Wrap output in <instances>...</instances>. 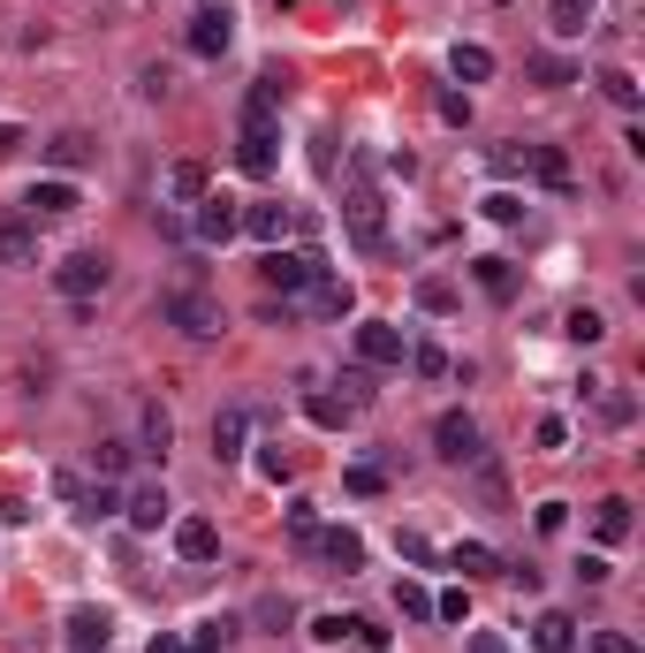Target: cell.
<instances>
[{"label":"cell","mask_w":645,"mask_h":653,"mask_svg":"<svg viewBox=\"0 0 645 653\" xmlns=\"http://www.w3.org/2000/svg\"><path fill=\"white\" fill-rule=\"evenodd\" d=\"M282 92H289L282 76H259L243 92V130H236V167L243 175H274L282 167V122H274L282 115Z\"/></svg>","instance_id":"1"},{"label":"cell","mask_w":645,"mask_h":653,"mask_svg":"<svg viewBox=\"0 0 645 653\" xmlns=\"http://www.w3.org/2000/svg\"><path fill=\"white\" fill-rule=\"evenodd\" d=\"M342 228H349V244H357V251H387V198H380V182H372V161H365V153L349 161V182H342Z\"/></svg>","instance_id":"2"},{"label":"cell","mask_w":645,"mask_h":653,"mask_svg":"<svg viewBox=\"0 0 645 653\" xmlns=\"http://www.w3.org/2000/svg\"><path fill=\"white\" fill-rule=\"evenodd\" d=\"M115 282V266H107V251H69L61 266H53V289L69 297V305H92L99 289Z\"/></svg>","instance_id":"3"},{"label":"cell","mask_w":645,"mask_h":653,"mask_svg":"<svg viewBox=\"0 0 645 653\" xmlns=\"http://www.w3.org/2000/svg\"><path fill=\"white\" fill-rule=\"evenodd\" d=\"M433 456H441V464H479L486 456L479 418H471V411H441V418H433Z\"/></svg>","instance_id":"4"},{"label":"cell","mask_w":645,"mask_h":653,"mask_svg":"<svg viewBox=\"0 0 645 653\" xmlns=\"http://www.w3.org/2000/svg\"><path fill=\"white\" fill-rule=\"evenodd\" d=\"M160 320L182 326L190 342H213V334H220V305H213L205 289H167V297H160Z\"/></svg>","instance_id":"5"},{"label":"cell","mask_w":645,"mask_h":653,"mask_svg":"<svg viewBox=\"0 0 645 653\" xmlns=\"http://www.w3.org/2000/svg\"><path fill=\"white\" fill-rule=\"evenodd\" d=\"M357 365H372V372H395L403 357H410V342H403V326L395 320H357Z\"/></svg>","instance_id":"6"},{"label":"cell","mask_w":645,"mask_h":653,"mask_svg":"<svg viewBox=\"0 0 645 653\" xmlns=\"http://www.w3.org/2000/svg\"><path fill=\"white\" fill-rule=\"evenodd\" d=\"M312 274H320V259H312V251H282V244H274V251L259 259V282H266V289H282V297H304V289H312Z\"/></svg>","instance_id":"7"},{"label":"cell","mask_w":645,"mask_h":653,"mask_svg":"<svg viewBox=\"0 0 645 653\" xmlns=\"http://www.w3.org/2000/svg\"><path fill=\"white\" fill-rule=\"evenodd\" d=\"M190 236L220 251L228 236H243V205H236V198H220V190H205V198H198V221H190Z\"/></svg>","instance_id":"8"},{"label":"cell","mask_w":645,"mask_h":653,"mask_svg":"<svg viewBox=\"0 0 645 653\" xmlns=\"http://www.w3.org/2000/svg\"><path fill=\"white\" fill-rule=\"evenodd\" d=\"M182 38H190V54H198V61H220V54H228V38H236V15H228V8H198Z\"/></svg>","instance_id":"9"},{"label":"cell","mask_w":645,"mask_h":653,"mask_svg":"<svg viewBox=\"0 0 645 653\" xmlns=\"http://www.w3.org/2000/svg\"><path fill=\"white\" fill-rule=\"evenodd\" d=\"M84 198H76V182L69 175H46V182H31V198H23V213L31 221H69Z\"/></svg>","instance_id":"10"},{"label":"cell","mask_w":645,"mask_h":653,"mask_svg":"<svg viewBox=\"0 0 645 653\" xmlns=\"http://www.w3.org/2000/svg\"><path fill=\"white\" fill-rule=\"evenodd\" d=\"M304 312H320V320H349V312H357V289H349V282H342V274H312V289H304Z\"/></svg>","instance_id":"11"},{"label":"cell","mask_w":645,"mask_h":653,"mask_svg":"<svg viewBox=\"0 0 645 653\" xmlns=\"http://www.w3.org/2000/svg\"><path fill=\"white\" fill-rule=\"evenodd\" d=\"M0 266H38V221L31 213H0Z\"/></svg>","instance_id":"12"},{"label":"cell","mask_w":645,"mask_h":653,"mask_svg":"<svg viewBox=\"0 0 645 653\" xmlns=\"http://www.w3.org/2000/svg\"><path fill=\"white\" fill-rule=\"evenodd\" d=\"M304 547H312V555H320L326 570H365V539H357V532H349V524H334V532H312V539H304Z\"/></svg>","instance_id":"13"},{"label":"cell","mask_w":645,"mask_h":653,"mask_svg":"<svg viewBox=\"0 0 645 653\" xmlns=\"http://www.w3.org/2000/svg\"><path fill=\"white\" fill-rule=\"evenodd\" d=\"M175 555H182V562H213V555H220L213 517H175Z\"/></svg>","instance_id":"14"},{"label":"cell","mask_w":645,"mask_h":653,"mask_svg":"<svg viewBox=\"0 0 645 653\" xmlns=\"http://www.w3.org/2000/svg\"><path fill=\"white\" fill-rule=\"evenodd\" d=\"M122 517H130V532H160L175 517V501H167V487H138V494H122Z\"/></svg>","instance_id":"15"},{"label":"cell","mask_w":645,"mask_h":653,"mask_svg":"<svg viewBox=\"0 0 645 653\" xmlns=\"http://www.w3.org/2000/svg\"><path fill=\"white\" fill-rule=\"evenodd\" d=\"M107 639H115V616L107 608H69V646L76 653H107Z\"/></svg>","instance_id":"16"},{"label":"cell","mask_w":645,"mask_h":653,"mask_svg":"<svg viewBox=\"0 0 645 653\" xmlns=\"http://www.w3.org/2000/svg\"><path fill=\"white\" fill-rule=\"evenodd\" d=\"M243 434H251V411H243V403H228V411L213 418V456H220V464H236V456H243Z\"/></svg>","instance_id":"17"},{"label":"cell","mask_w":645,"mask_h":653,"mask_svg":"<svg viewBox=\"0 0 645 653\" xmlns=\"http://www.w3.org/2000/svg\"><path fill=\"white\" fill-rule=\"evenodd\" d=\"M531 646H539V653H577V616L547 608V616L531 624Z\"/></svg>","instance_id":"18"},{"label":"cell","mask_w":645,"mask_h":653,"mask_svg":"<svg viewBox=\"0 0 645 653\" xmlns=\"http://www.w3.org/2000/svg\"><path fill=\"white\" fill-rule=\"evenodd\" d=\"M524 76H531L539 92H562V84H577L585 69H577L570 54H531V61H524Z\"/></svg>","instance_id":"19"},{"label":"cell","mask_w":645,"mask_h":653,"mask_svg":"<svg viewBox=\"0 0 645 653\" xmlns=\"http://www.w3.org/2000/svg\"><path fill=\"white\" fill-rule=\"evenodd\" d=\"M243 236L274 251V244L289 236V205H243Z\"/></svg>","instance_id":"20"},{"label":"cell","mask_w":645,"mask_h":653,"mask_svg":"<svg viewBox=\"0 0 645 653\" xmlns=\"http://www.w3.org/2000/svg\"><path fill=\"white\" fill-rule=\"evenodd\" d=\"M593 15H600V0H547L554 38H585V31H593Z\"/></svg>","instance_id":"21"},{"label":"cell","mask_w":645,"mask_h":653,"mask_svg":"<svg viewBox=\"0 0 645 653\" xmlns=\"http://www.w3.org/2000/svg\"><path fill=\"white\" fill-rule=\"evenodd\" d=\"M471 282H479L493 305H516V266L509 259H471Z\"/></svg>","instance_id":"22"},{"label":"cell","mask_w":645,"mask_h":653,"mask_svg":"<svg viewBox=\"0 0 645 653\" xmlns=\"http://www.w3.org/2000/svg\"><path fill=\"white\" fill-rule=\"evenodd\" d=\"M449 570H464V578H501L509 562H501L486 539H464V547H449Z\"/></svg>","instance_id":"23"},{"label":"cell","mask_w":645,"mask_h":653,"mask_svg":"<svg viewBox=\"0 0 645 653\" xmlns=\"http://www.w3.org/2000/svg\"><path fill=\"white\" fill-rule=\"evenodd\" d=\"M524 167H531L547 190H570V153H562V145H524Z\"/></svg>","instance_id":"24"},{"label":"cell","mask_w":645,"mask_h":653,"mask_svg":"<svg viewBox=\"0 0 645 653\" xmlns=\"http://www.w3.org/2000/svg\"><path fill=\"white\" fill-rule=\"evenodd\" d=\"M84 161H92V138H84V130H61V138H46V167H61V175H76Z\"/></svg>","instance_id":"25"},{"label":"cell","mask_w":645,"mask_h":653,"mask_svg":"<svg viewBox=\"0 0 645 653\" xmlns=\"http://www.w3.org/2000/svg\"><path fill=\"white\" fill-rule=\"evenodd\" d=\"M138 449H145L153 464H167V449H175V418H167L160 403H145V434H138Z\"/></svg>","instance_id":"26"},{"label":"cell","mask_w":645,"mask_h":653,"mask_svg":"<svg viewBox=\"0 0 645 653\" xmlns=\"http://www.w3.org/2000/svg\"><path fill=\"white\" fill-rule=\"evenodd\" d=\"M593 532H600L608 547H616V539H631V501H623V494H608V501L593 509Z\"/></svg>","instance_id":"27"},{"label":"cell","mask_w":645,"mask_h":653,"mask_svg":"<svg viewBox=\"0 0 645 653\" xmlns=\"http://www.w3.org/2000/svg\"><path fill=\"white\" fill-rule=\"evenodd\" d=\"M205 190H213V182H205V167H198V161H175V167H167V198H182V205H198Z\"/></svg>","instance_id":"28"},{"label":"cell","mask_w":645,"mask_h":653,"mask_svg":"<svg viewBox=\"0 0 645 653\" xmlns=\"http://www.w3.org/2000/svg\"><path fill=\"white\" fill-rule=\"evenodd\" d=\"M593 84H600V92H608V99H616V107H623V115H638V76H631V69H600V76H593Z\"/></svg>","instance_id":"29"},{"label":"cell","mask_w":645,"mask_h":653,"mask_svg":"<svg viewBox=\"0 0 645 653\" xmlns=\"http://www.w3.org/2000/svg\"><path fill=\"white\" fill-rule=\"evenodd\" d=\"M449 69H456V84H486V76H493V54H486V46H456Z\"/></svg>","instance_id":"30"},{"label":"cell","mask_w":645,"mask_h":653,"mask_svg":"<svg viewBox=\"0 0 645 653\" xmlns=\"http://www.w3.org/2000/svg\"><path fill=\"white\" fill-rule=\"evenodd\" d=\"M130 456H138L130 441H92V472H99V479H122V472H130Z\"/></svg>","instance_id":"31"},{"label":"cell","mask_w":645,"mask_h":653,"mask_svg":"<svg viewBox=\"0 0 645 653\" xmlns=\"http://www.w3.org/2000/svg\"><path fill=\"white\" fill-rule=\"evenodd\" d=\"M304 418H312V426H326V434H334V426H349L357 411H349V403H334V395H320V388H312V395H304Z\"/></svg>","instance_id":"32"},{"label":"cell","mask_w":645,"mask_h":653,"mask_svg":"<svg viewBox=\"0 0 645 653\" xmlns=\"http://www.w3.org/2000/svg\"><path fill=\"white\" fill-rule=\"evenodd\" d=\"M342 487L357 494V501H372V494H387V472H380V464H349V472H342Z\"/></svg>","instance_id":"33"},{"label":"cell","mask_w":645,"mask_h":653,"mask_svg":"<svg viewBox=\"0 0 645 653\" xmlns=\"http://www.w3.org/2000/svg\"><path fill=\"white\" fill-rule=\"evenodd\" d=\"M395 608H403L410 624H426V616H433V593H426L418 578H403V585H395Z\"/></svg>","instance_id":"34"},{"label":"cell","mask_w":645,"mask_h":653,"mask_svg":"<svg viewBox=\"0 0 645 653\" xmlns=\"http://www.w3.org/2000/svg\"><path fill=\"white\" fill-rule=\"evenodd\" d=\"M251 624H259V631H289V624H297V608H289L282 593H266V601L251 608Z\"/></svg>","instance_id":"35"},{"label":"cell","mask_w":645,"mask_h":653,"mask_svg":"<svg viewBox=\"0 0 645 653\" xmlns=\"http://www.w3.org/2000/svg\"><path fill=\"white\" fill-rule=\"evenodd\" d=\"M228 639H236V624H228V616H213V624H198V631H190V653H220Z\"/></svg>","instance_id":"36"},{"label":"cell","mask_w":645,"mask_h":653,"mask_svg":"<svg viewBox=\"0 0 645 653\" xmlns=\"http://www.w3.org/2000/svg\"><path fill=\"white\" fill-rule=\"evenodd\" d=\"M562 334H570V342H585V349H593V342H600V334H608V320H600V312H593V305H585V312H570V320H562Z\"/></svg>","instance_id":"37"},{"label":"cell","mask_w":645,"mask_h":653,"mask_svg":"<svg viewBox=\"0 0 645 653\" xmlns=\"http://www.w3.org/2000/svg\"><path fill=\"white\" fill-rule=\"evenodd\" d=\"M342 388H349V395H342L349 411H365V403L380 395V388H372V365H349V372H342Z\"/></svg>","instance_id":"38"},{"label":"cell","mask_w":645,"mask_h":653,"mask_svg":"<svg viewBox=\"0 0 645 653\" xmlns=\"http://www.w3.org/2000/svg\"><path fill=\"white\" fill-rule=\"evenodd\" d=\"M433 616H441V624H471V585H456V593H433Z\"/></svg>","instance_id":"39"},{"label":"cell","mask_w":645,"mask_h":653,"mask_svg":"<svg viewBox=\"0 0 645 653\" xmlns=\"http://www.w3.org/2000/svg\"><path fill=\"white\" fill-rule=\"evenodd\" d=\"M357 631V616H312V646H342Z\"/></svg>","instance_id":"40"},{"label":"cell","mask_w":645,"mask_h":653,"mask_svg":"<svg viewBox=\"0 0 645 653\" xmlns=\"http://www.w3.org/2000/svg\"><path fill=\"white\" fill-rule=\"evenodd\" d=\"M418 305H426V312H456V289H449L441 274H426V282H418Z\"/></svg>","instance_id":"41"},{"label":"cell","mask_w":645,"mask_h":653,"mask_svg":"<svg viewBox=\"0 0 645 653\" xmlns=\"http://www.w3.org/2000/svg\"><path fill=\"white\" fill-rule=\"evenodd\" d=\"M403 365H410V372H418V380H449V357H441V349H433V342H426V349H410V357H403Z\"/></svg>","instance_id":"42"},{"label":"cell","mask_w":645,"mask_h":653,"mask_svg":"<svg viewBox=\"0 0 645 653\" xmlns=\"http://www.w3.org/2000/svg\"><path fill=\"white\" fill-rule=\"evenodd\" d=\"M115 509H122V494H115V479L84 487V517H115Z\"/></svg>","instance_id":"43"},{"label":"cell","mask_w":645,"mask_h":653,"mask_svg":"<svg viewBox=\"0 0 645 653\" xmlns=\"http://www.w3.org/2000/svg\"><path fill=\"white\" fill-rule=\"evenodd\" d=\"M486 221H501V228H516V221H524V198H509V190H493V198H486Z\"/></svg>","instance_id":"44"},{"label":"cell","mask_w":645,"mask_h":653,"mask_svg":"<svg viewBox=\"0 0 645 653\" xmlns=\"http://www.w3.org/2000/svg\"><path fill=\"white\" fill-rule=\"evenodd\" d=\"M600 418H608V426H631V418H638V403H631L623 388H608V395H600Z\"/></svg>","instance_id":"45"},{"label":"cell","mask_w":645,"mask_h":653,"mask_svg":"<svg viewBox=\"0 0 645 653\" xmlns=\"http://www.w3.org/2000/svg\"><path fill=\"white\" fill-rule=\"evenodd\" d=\"M531 441H539V449H547V456H554V449H562V441H570V418H554V411H547V418H539V426H531Z\"/></svg>","instance_id":"46"},{"label":"cell","mask_w":645,"mask_h":653,"mask_svg":"<svg viewBox=\"0 0 645 653\" xmlns=\"http://www.w3.org/2000/svg\"><path fill=\"white\" fill-rule=\"evenodd\" d=\"M395 555H403V562H418V570H426V562H441V555H433V539H426V532H403V539H395Z\"/></svg>","instance_id":"47"},{"label":"cell","mask_w":645,"mask_h":653,"mask_svg":"<svg viewBox=\"0 0 645 653\" xmlns=\"http://www.w3.org/2000/svg\"><path fill=\"white\" fill-rule=\"evenodd\" d=\"M289 532L312 539V532H320V509H312V501H289Z\"/></svg>","instance_id":"48"},{"label":"cell","mask_w":645,"mask_h":653,"mask_svg":"<svg viewBox=\"0 0 645 653\" xmlns=\"http://www.w3.org/2000/svg\"><path fill=\"white\" fill-rule=\"evenodd\" d=\"M531 524H539V532H562V524H570V501H539Z\"/></svg>","instance_id":"49"},{"label":"cell","mask_w":645,"mask_h":653,"mask_svg":"<svg viewBox=\"0 0 645 653\" xmlns=\"http://www.w3.org/2000/svg\"><path fill=\"white\" fill-rule=\"evenodd\" d=\"M593 653H638L631 631H593Z\"/></svg>","instance_id":"50"},{"label":"cell","mask_w":645,"mask_h":653,"mask_svg":"<svg viewBox=\"0 0 645 653\" xmlns=\"http://www.w3.org/2000/svg\"><path fill=\"white\" fill-rule=\"evenodd\" d=\"M577 578H585V585H608V578H616V562H608V555H585V562H577Z\"/></svg>","instance_id":"51"},{"label":"cell","mask_w":645,"mask_h":653,"mask_svg":"<svg viewBox=\"0 0 645 653\" xmlns=\"http://www.w3.org/2000/svg\"><path fill=\"white\" fill-rule=\"evenodd\" d=\"M441 122H471V99L464 92H441Z\"/></svg>","instance_id":"52"},{"label":"cell","mask_w":645,"mask_h":653,"mask_svg":"<svg viewBox=\"0 0 645 653\" xmlns=\"http://www.w3.org/2000/svg\"><path fill=\"white\" fill-rule=\"evenodd\" d=\"M0 524H31V501L23 494H0Z\"/></svg>","instance_id":"53"},{"label":"cell","mask_w":645,"mask_h":653,"mask_svg":"<svg viewBox=\"0 0 645 653\" xmlns=\"http://www.w3.org/2000/svg\"><path fill=\"white\" fill-rule=\"evenodd\" d=\"M138 92H145V99H167V69H160V61H153V69L138 76Z\"/></svg>","instance_id":"54"},{"label":"cell","mask_w":645,"mask_h":653,"mask_svg":"<svg viewBox=\"0 0 645 653\" xmlns=\"http://www.w3.org/2000/svg\"><path fill=\"white\" fill-rule=\"evenodd\" d=\"M464 653H509V639H501V631H471V646Z\"/></svg>","instance_id":"55"},{"label":"cell","mask_w":645,"mask_h":653,"mask_svg":"<svg viewBox=\"0 0 645 653\" xmlns=\"http://www.w3.org/2000/svg\"><path fill=\"white\" fill-rule=\"evenodd\" d=\"M145 653H190V639H182V631H160V639H153Z\"/></svg>","instance_id":"56"},{"label":"cell","mask_w":645,"mask_h":653,"mask_svg":"<svg viewBox=\"0 0 645 653\" xmlns=\"http://www.w3.org/2000/svg\"><path fill=\"white\" fill-rule=\"evenodd\" d=\"M15 145H23V130H15V122H0V161H15Z\"/></svg>","instance_id":"57"}]
</instances>
